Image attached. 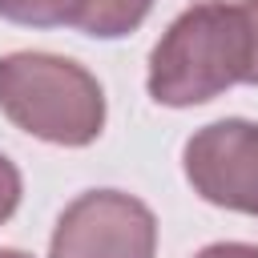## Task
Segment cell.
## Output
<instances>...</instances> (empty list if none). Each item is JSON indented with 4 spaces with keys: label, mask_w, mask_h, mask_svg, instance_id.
I'll use <instances>...</instances> for the list:
<instances>
[{
    "label": "cell",
    "mask_w": 258,
    "mask_h": 258,
    "mask_svg": "<svg viewBox=\"0 0 258 258\" xmlns=\"http://www.w3.org/2000/svg\"><path fill=\"white\" fill-rule=\"evenodd\" d=\"M145 85L169 109L206 105L234 85H258V0L189 4L153 44Z\"/></svg>",
    "instance_id": "6da1fadb"
},
{
    "label": "cell",
    "mask_w": 258,
    "mask_h": 258,
    "mask_svg": "<svg viewBox=\"0 0 258 258\" xmlns=\"http://www.w3.org/2000/svg\"><path fill=\"white\" fill-rule=\"evenodd\" d=\"M0 113L52 145H93L105 129L101 81L56 52H8L0 56Z\"/></svg>",
    "instance_id": "7a4b0ae2"
},
{
    "label": "cell",
    "mask_w": 258,
    "mask_h": 258,
    "mask_svg": "<svg viewBox=\"0 0 258 258\" xmlns=\"http://www.w3.org/2000/svg\"><path fill=\"white\" fill-rule=\"evenodd\" d=\"M157 218L125 189H85L52 230L48 258H153Z\"/></svg>",
    "instance_id": "3957f363"
},
{
    "label": "cell",
    "mask_w": 258,
    "mask_h": 258,
    "mask_svg": "<svg viewBox=\"0 0 258 258\" xmlns=\"http://www.w3.org/2000/svg\"><path fill=\"white\" fill-rule=\"evenodd\" d=\"M181 169L210 206L258 218V121L226 117L198 129L181 149Z\"/></svg>",
    "instance_id": "277c9868"
},
{
    "label": "cell",
    "mask_w": 258,
    "mask_h": 258,
    "mask_svg": "<svg viewBox=\"0 0 258 258\" xmlns=\"http://www.w3.org/2000/svg\"><path fill=\"white\" fill-rule=\"evenodd\" d=\"M153 0H0V16L28 28H77L97 40H117L149 16Z\"/></svg>",
    "instance_id": "5b68a950"
},
{
    "label": "cell",
    "mask_w": 258,
    "mask_h": 258,
    "mask_svg": "<svg viewBox=\"0 0 258 258\" xmlns=\"http://www.w3.org/2000/svg\"><path fill=\"white\" fill-rule=\"evenodd\" d=\"M20 206V169L0 153V222H8Z\"/></svg>",
    "instance_id": "8992f818"
},
{
    "label": "cell",
    "mask_w": 258,
    "mask_h": 258,
    "mask_svg": "<svg viewBox=\"0 0 258 258\" xmlns=\"http://www.w3.org/2000/svg\"><path fill=\"white\" fill-rule=\"evenodd\" d=\"M194 258H258V246L254 242H214V246L198 250Z\"/></svg>",
    "instance_id": "52a82bcc"
},
{
    "label": "cell",
    "mask_w": 258,
    "mask_h": 258,
    "mask_svg": "<svg viewBox=\"0 0 258 258\" xmlns=\"http://www.w3.org/2000/svg\"><path fill=\"white\" fill-rule=\"evenodd\" d=\"M0 258H32V254H24V250H0Z\"/></svg>",
    "instance_id": "ba28073f"
}]
</instances>
